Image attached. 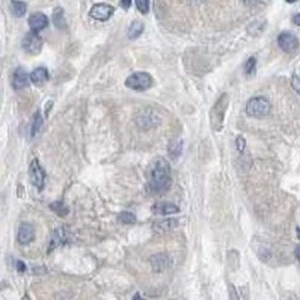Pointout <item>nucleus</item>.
Here are the masks:
<instances>
[{
	"mask_svg": "<svg viewBox=\"0 0 300 300\" xmlns=\"http://www.w3.org/2000/svg\"><path fill=\"white\" fill-rule=\"evenodd\" d=\"M171 186V167L165 158H158L150 167L149 191L152 194L161 195L167 192Z\"/></svg>",
	"mask_w": 300,
	"mask_h": 300,
	"instance_id": "obj_1",
	"label": "nucleus"
},
{
	"mask_svg": "<svg viewBox=\"0 0 300 300\" xmlns=\"http://www.w3.org/2000/svg\"><path fill=\"white\" fill-rule=\"evenodd\" d=\"M230 104V98L227 93H222L218 101L213 104L212 110H210V126L215 132H219L224 126V120H225V114H227V108Z\"/></svg>",
	"mask_w": 300,
	"mask_h": 300,
	"instance_id": "obj_2",
	"label": "nucleus"
},
{
	"mask_svg": "<svg viewBox=\"0 0 300 300\" xmlns=\"http://www.w3.org/2000/svg\"><path fill=\"white\" fill-rule=\"evenodd\" d=\"M272 110V104L267 98L264 96H255L248 101L246 104V114L251 117H266Z\"/></svg>",
	"mask_w": 300,
	"mask_h": 300,
	"instance_id": "obj_3",
	"label": "nucleus"
},
{
	"mask_svg": "<svg viewBox=\"0 0 300 300\" xmlns=\"http://www.w3.org/2000/svg\"><path fill=\"white\" fill-rule=\"evenodd\" d=\"M125 84H126V87H129L132 90L143 92V90H147V89L152 87V86H153V78L147 72H135L131 77L126 78Z\"/></svg>",
	"mask_w": 300,
	"mask_h": 300,
	"instance_id": "obj_4",
	"label": "nucleus"
},
{
	"mask_svg": "<svg viewBox=\"0 0 300 300\" xmlns=\"http://www.w3.org/2000/svg\"><path fill=\"white\" fill-rule=\"evenodd\" d=\"M29 177H30V182H32V185L35 188H38L39 191L44 189V185H45V171H44V168L41 167V164H39L38 159H33L30 162Z\"/></svg>",
	"mask_w": 300,
	"mask_h": 300,
	"instance_id": "obj_5",
	"label": "nucleus"
},
{
	"mask_svg": "<svg viewBox=\"0 0 300 300\" xmlns=\"http://www.w3.org/2000/svg\"><path fill=\"white\" fill-rule=\"evenodd\" d=\"M21 45H23V50H24L26 53H29V54H32V56L39 54L41 50H42V38H41L38 33H32V32H30V33H27V35L23 38Z\"/></svg>",
	"mask_w": 300,
	"mask_h": 300,
	"instance_id": "obj_6",
	"label": "nucleus"
},
{
	"mask_svg": "<svg viewBox=\"0 0 300 300\" xmlns=\"http://www.w3.org/2000/svg\"><path fill=\"white\" fill-rule=\"evenodd\" d=\"M278 45L285 53H296L299 50V39L291 32H282L278 36Z\"/></svg>",
	"mask_w": 300,
	"mask_h": 300,
	"instance_id": "obj_7",
	"label": "nucleus"
},
{
	"mask_svg": "<svg viewBox=\"0 0 300 300\" xmlns=\"http://www.w3.org/2000/svg\"><path fill=\"white\" fill-rule=\"evenodd\" d=\"M114 8L108 3H96L90 9V17H93L98 21H107L113 17Z\"/></svg>",
	"mask_w": 300,
	"mask_h": 300,
	"instance_id": "obj_8",
	"label": "nucleus"
},
{
	"mask_svg": "<svg viewBox=\"0 0 300 300\" xmlns=\"http://www.w3.org/2000/svg\"><path fill=\"white\" fill-rule=\"evenodd\" d=\"M29 26H30L32 33H38V32L44 30L48 26V17L45 14H42V12L32 14L30 18H29Z\"/></svg>",
	"mask_w": 300,
	"mask_h": 300,
	"instance_id": "obj_9",
	"label": "nucleus"
},
{
	"mask_svg": "<svg viewBox=\"0 0 300 300\" xmlns=\"http://www.w3.org/2000/svg\"><path fill=\"white\" fill-rule=\"evenodd\" d=\"M29 81H30V75H29L23 68L15 69V72H14V75H12V87H14L15 90H21V89L27 87Z\"/></svg>",
	"mask_w": 300,
	"mask_h": 300,
	"instance_id": "obj_10",
	"label": "nucleus"
},
{
	"mask_svg": "<svg viewBox=\"0 0 300 300\" xmlns=\"http://www.w3.org/2000/svg\"><path fill=\"white\" fill-rule=\"evenodd\" d=\"M17 239L21 245H27L30 243L33 239H35V228L27 224V222H23L18 228V234H17Z\"/></svg>",
	"mask_w": 300,
	"mask_h": 300,
	"instance_id": "obj_11",
	"label": "nucleus"
},
{
	"mask_svg": "<svg viewBox=\"0 0 300 300\" xmlns=\"http://www.w3.org/2000/svg\"><path fill=\"white\" fill-rule=\"evenodd\" d=\"M153 212L156 215H161V216H168V215H174V213H179L180 209L179 206L173 204V203H159L153 207Z\"/></svg>",
	"mask_w": 300,
	"mask_h": 300,
	"instance_id": "obj_12",
	"label": "nucleus"
},
{
	"mask_svg": "<svg viewBox=\"0 0 300 300\" xmlns=\"http://www.w3.org/2000/svg\"><path fill=\"white\" fill-rule=\"evenodd\" d=\"M48 80H50V74H48V69H47V68L39 66V68L33 69L32 74H30V81H32L33 84H36V86L45 84Z\"/></svg>",
	"mask_w": 300,
	"mask_h": 300,
	"instance_id": "obj_13",
	"label": "nucleus"
},
{
	"mask_svg": "<svg viewBox=\"0 0 300 300\" xmlns=\"http://www.w3.org/2000/svg\"><path fill=\"white\" fill-rule=\"evenodd\" d=\"M177 227V221L176 219H164V221H158L153 224V228L158 233H168L171 230H174Z\"/></svg>",
	"mask_w": 300,
	"mask_h": 300,
	"instance_id": "obj_14",
	"label": "nucleus"
},
{
	"mask_svg": "<svg viewBox=\"0 0 300 300\" xmlns=\"http://www.w3.org/2000/svg\"><path fill=\"white\" fill-rule=\"evenodd\" d=\"M42 125H44V119H42L41 113L38 111L33 119H32V125H30V137H36L41 129H42Z\"/></svg>",
	"mask_w": 300,
	"mask_h": 300,
	"instance_id": "obj_15",
	"label": "nucleus"
},
{
	"mask_svg": "<svg viewBox=\"0 0 300 300\" xmlns=\"http://www.w3.org/2000/svg\"><path fill=\"white\" fill-rule=\"evenodd\" d=\"M143 32H144V23H141V21H132L131 26L128 27V36L131 39L138 38Z\"/></svg>",
	"mask_w": 300,
	"mask_h": 300,
	"instance_id": "obj_16",
	"label": "nucleus"
},
{
	"mask_svg": "<svg viewBox=\"0 0 300 300\" xmlns=\"http://www.w3.org/2000/svg\"><path fill=\"white\" fill-rule=\"evenodd\" d=\"M182 150H183V143H182V140H173V141L168 144V153H170V156L179 158V156L182 155Z\"/></svg>",
	"mask_w": 300,
	"mask_h": 300,
	"instance_id": "obj_17",
	"label": "nucleus"
},
{
	"mask_svg": "<svg viewBox=\"0 0 300 300\" xmlns=\"http://www.w3.org/2000/svg\"><path fill=\"white\" fill-rule=\"evenodd\" d=\"M152 266L155 267V270H162V269H165L167 266H168V258L164 255V254H159V255H156V257H152Z\"/></svg>",
	"mask_w": 300,
	"mask_h": 300,
	"instance_id": "obj_18",
	"label": "nucleus"
},
{
	"mask_svg": "<svg viewBox=\"0 0 300 300\" xmlns=\"http://www.w3.org/2000/svg\"><path fill=\"white\" fill-rule=\"evenodd\" d=\"M117 219H119L122 224H125V225H132V224L137 222V216L134 215L132 212H120L119 216H117Z\"/></svg>",
	"mask_w": 300,
	"mask_h": 300,
	"instance_id": "obj_19",
	"label": "nucleus"
},
{
	"mask_svg": "<svg viewBox=\"0 0 300 300\" xmlns=\"http://www.w3.org/2000/svg\"><path fill=\"white\" fill-rule=\"evenodd\" d=\"M53 21H54V24L59 27V29H65L66 27V21H65V12H63V9L62 8H56L54 9V12H53Z\"/></svg>",
	"mask_w": 300,
	"mask_h": 300,
	"instance_id": "obj_20",
	"label": "nucleus"
},
{
	"mask_svg": "<svg viewBox=\"0 0 300 300\" xmlns=\"http://www.w3.org/2000/svg\"><path fill=\"white\" fill-rule=\"evenodd\" d=\"M11 11L15 17H23L27 11V3L24 2H12L11 3Z\"/></svg>",
	"mask_w": 300,
	"mask_h": 300,
	"instance_id": "obj_21",
	"label": "nucleus"
},
{
	"mask_svg": "<svg viewBox=\"0 0 300 300\" xmlns=\"http://www.w3.org/2000/svg\"><path fill=\"white\" fill-rule=\"evenodd\" d=\"M255 66H257V59L255 57H249L248 62L245 63V72H246V75H254Z\"/></svg>",
	"mask_w": 300,
	"mask_h": 300,
	"instance_id": "obj_22",
	"label": "nucleus"
},
{
	"mask_svg": "<svg viewBox=\"0 0 300 300\" xmlns=\"http://www.w3.org/2000/svg\"><path fill=\"white\" fill-rule=\"evenodd\" d=\"M135 5H137L138 11H140L141 14H147V12H149V8H150V2H149V0H138Z\"/></svg>",
	"mask_w": 300,
	"mask_h": 300,
	"instance_id": "obj_23",
	"label": "nucleus"
},
{
	"mask_svg": "<svg viewBox=\"0 0 300 300\" xmlns=\"http://www.w3.org/2000/svg\"><path fill=\"white\" fill-rule=\"evenodd\" d=\"M237 150H239V152H243V150H245V138H243V137H239V138H237Z\"/></svg>",
	"mask_w": 300,
	"mask_h": 300,
	"instance_id": "obj_24",
	"label": "nucleus"
},
{
	"mask_svg": "<svg viewBox=\"0 0 300 300\" xmlns=\"http://www.w3.org/2000/svg\"><path fill=\"white\" fill-rule=\"evenodd\" d=\"M230 297H231V300H239V297H237V294H236L233 285H230Z\"/></svg>",
	"mask_w": 300,
	"mask_h": 300,
	"instance_id": "obj_25",
	"label": "nucleus"
},
{
	"mask_svg": "<svg viewBox=\"0 0 300 300\" xmlns=\"http://www.w3.org/2000/svg\"><path fill=\"white\" fill-rule=\"evenodd\" d=\"M120 6H122L123 9H129L131 2H129V0H125V2H122V3H120Z\"/></svg>",
	"mask_w": 300,
	"mask_h": 300,
	"instance_id": "obj_26",
	"label": "nucleus"
},
{
	"mask_svg": "<svg viewBox=\"0 0 300 300\" xmlns=\"http://www.w3.org/2000/svg\"><path fill=\"white\" fill-rule=\"evenodd\" d=\"M17 269H18V272H24V270H26L24 263H23V261H17Z\"/></svg>",
	"mask_w": 300,
	"mask_h": 300,
	"instance_id": "obj_27",
	"label": "nucleus"
},
{
	"mask_svg": "<svg viewBox=\"0 0 300 300\" xmlns=\"http://www.w3.org/2000/svg\"><path fill=\"white\" fill-rule=\"evenodd\" d=\"M293 23H294L296 26H300V14H296V15L293 17Z\"/></svg>",
	"mask_w": 300,
	"mask_h": 300,
	"instance_id": "obj_28",
	"label": "nucleus"
},
{
	"mask_svg": "<svg viewBox=\"0 0 300 300\" xmlns=\"http://www.w3.org/2000/svg\"><path fill=\"white\" fill-rule=\"evenodd\" d=\"M296 258H297V260L300 261V245H299V246L296 248Z\"/></svg>",
	"mask_w": 300,
	"mask_h": 300,
	"instance_id": "obj_29",
	"label": "nucleus"
},
{
	"mask_svg": "<svg viewBox=\"0 0 300 300\" xmlns=\"http://www.w3.org/2000/svg\"><path fill=\"white\" fill-rule=\"evenodd\" d=\"M297 236H299V237H300V227H299V228H297Z\"/></svg>",
	"mask_w": 300,
	"mask_h": 300,
	"instance_id": "obj_30",
	"label": "nucleus"
}]
</instances>
